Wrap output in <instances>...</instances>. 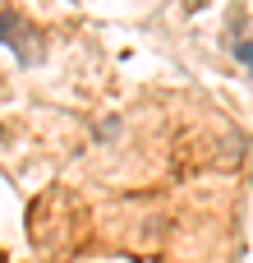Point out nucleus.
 <instances>
[{
    "label": "nucleus",
    "instance_id": "1",
    "mask_svg": "<svg viewBox=\"0 0 253 263\" xmlns=\"http://www.w3.org/2000/svg\"><path fill=\"white\" fill-rule=\"evenodd\" d=\"M0 42H5L14 55H23L28 65L41 60V37H37V28H32L14 5H5V0H0Z\"/></svg>",
    "mask_w": 253,
    "mask_h": 263
}]
</instances>
